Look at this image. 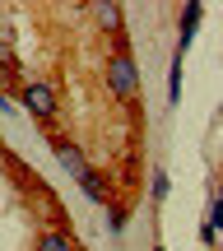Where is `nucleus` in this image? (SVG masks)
<instances>
[{"label": "nucleus", "instance_id": "1", "mask_svg": "<svg viewBox=\"0 0 223 251\" xmlns=\"http://www.w3.org/2000/svg\"><path fill=\"white\" fill-rule=\"evenodd\" d=\"M102 79H107V93H112L116 102L135 107V98H140V70H135V56H130V51L107 56V70H102Z\"/></svg>", "mask_w": 223, "mask_h": 251}, {"label": "nucleus", "instance_id": "2", "mask_svg": "<svg viewBox=\"0 0 223 251\" xmlns=\"http://www.w3.org/2000/svg\"><path fill=\"white\" fill-rule=\"evenodd\" d=\"M24 107L37 121H51L56 117V89L51 84H24Z\"/></svg>", "mask_w": 223, "mask_h": 251}, {"label": "nucleus", "instance_id": "3", "mask_svg": "<svg viewBox=\"0 0 223 251\" xmlns=\"http://www.w3.org/2000/svg\"><path fill=\"white\" fill-rule=\"evenodd\" d=\"M51 149H56V158H61V168L70 172V177L89 172V163H84V153H79V144H74V140H65V135H51Z\"/></svg>", "mask_w": 223, "mask_h": 251}, {"label": "nucleus", "instance_id": "4", "mask_svg": "<svg viewBox=\"0 0 223 251\" xmlns=\"http://www.w3.org/2000/svg\"><path fill=\"white\" fill-rule=\"evenodd\" d=\"M74 181H79V191H84L89 200H98V205H107V181H102V177H98L93 168H89V172H79Z\"/></svg>", "mask_w": 223, "mask_h": 251}, {"label": "nucleus", "instance_id": "5", "mask_svg": "<svg viewBox=\"0 0 223 251\" xmlns=\"http://www.w3.org/2000/svg\"><path fill=\"white\" fill-rule=\"evenodd\" d=\"M33 251H79V247H74V237H70V233L51 228V233H42V237H37V247H33Z\"/></svg>", "mask_w": 223, "mask_h": 251}, {"label": "nucleus", "instance_id": "6", "mask_svg": "<svg viewBox=\"0 0 223 251\" xmlns=\"http://www.w3.org/2000/svg\"><path fill=\"white\" fill-rule=\"evenodd\" d=\"M200 14H205V5H186V9H181V51H186V47H191V37H196Z\"/></svg>", "mask_w": 223, "mask_h": 251}, {"label": "nucleus", "instance_id": "7", "mask_svg": "<svg viewBox=\"0 0 223 251\" xmlns=\"http://www.w3.org/2000/svg\"><path fill=\"white\" fill-rule=\"evenodd\" d=\"M168 191H172L168 172H163V168H153V177H149V196H153V200H168Z\"/></svg>", "mask_w": 223, "mask_h": 251}, {"label": "nucleus", "instance_id": "8", "mask_svg": "<svg viewBox=\"0 0 223 251\" xmlns=\"http://www.w3.org/2000/svg\"><path fill=\"white\" fill-rule=\"evenodd\" d=\"M93 14L102 19V28H107V33H116V28H121V9H116V5H93Z\"/></svg>", "mask_w": 223, "mask_h": 251}, {"label": "nucleus", "instance_id": "9", "mask_svg": "<svg viewBox=\"0 0 223 251\" xmlns=\"http://www.w3.org/2000/svg\"><path fill=\"white\" fill-rule=\"evenodd\" d=\"M168 102L172 107L181 102V61H172V70H168Z\"/></svg>", "mask_w": 223, "mask_h": 251}, {"label": "nucleus", "instance_id": "10", "mask_svg": "<svg viewBox=\"0 0 223 251\" xmlns=\"http://www.w3.org/2000/svg\"><path fill=\"white\" fill-rule=\"evenodd\" d=\"M125 224H130V214H125L121 205H112L107 209V228H112V233H125Z\"/></svg>", "mask_w": 223, "mask_h": 251}, {"label": "nucleus", "instance_id": "11", "mask_svg": "<svg viewBox=\"0 0 223 251\" xmlns=\"http://www.w3.org/2000/svg\"><path fill=\"white\" fill-rule=\"evenodd\" d=\"M219 196H223V181H219Z\"/></svg>", "mask_w": 223, "mask_h": 251}, {"label": "nucleus", "instance_id": "12", "mask_svg": "<svg viewBox=\"0 0 223 251\" xmlns=\"http://www.w3.org/2000/svg\"><path fill=\"white\" fill-rule=\"evenodd\" d=\"M219 121H223V107H219Z\"/></svg>", "mask_w": 223, "mask_h": 251}, {"label": "nucleus", "instance_id": "13", "mask_svg": "<svg viewBox=\"0 0 223 251\" xmlns=\"http://www.w3.org/2000/svg\"><path fill=\"white\" fill-rule=\"evenodd\" d=\"M153 251H163V247H153Z\"/></svg>", "mask_w": 223, "mask_h": 251}, {"label": "nucleus", "instance_id": "14", "mask_svg": "<svg viewBox=\"0 0 223 251\" xmlns=\"http://www.w3.org/2000/svg\"><path fill=\"white\" fill-rule=\"evenodd\" d=\"M219 251H223V247H219Z\"/></svg>", "mask_w": 223, "mask_h": 251}]
</instances>
